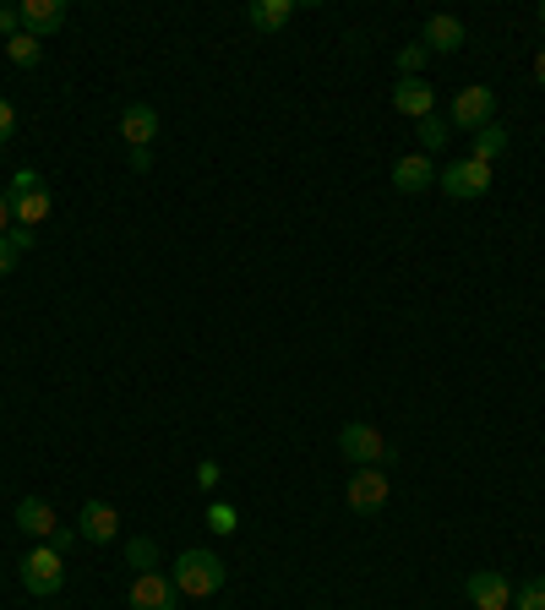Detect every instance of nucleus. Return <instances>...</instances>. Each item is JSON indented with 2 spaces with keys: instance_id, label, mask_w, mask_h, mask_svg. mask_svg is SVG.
<instances>
[{
  "instance_id": "nucleus-1",
  "label": "nucleus",
  "mask_w": 545,
  "mask_h": 610,
  "mask_svg": "<svg viewBox=\"0 0 545 610\" xmlns=\"http://www.w3.org/2000/svg\"><path fill=\"white\" fill-rule=\"evenodd\" d=\"M224 578H229V567L218 561V550H186L175 561V589L186 600H213L224 589Z\"/></svg>"
},
{
  "instance_id": "nucleus-2",
  "label": "nucleus",
  "mask_w": 545,
  "mask_h": 610,
  "mask_svg": "<svg viewBox=\"0 0 545 610\" xmlns=\"http://www.w3.org/2000/svg\"><path fill=\"white\" fill-rule=\"evenodd\" d=\"M22 589L39 595V600L61 595V589H66V561H61V550H50V545L28 550V556H22Z\"/></svg>"
},
{
  "instance_id": "nucleus-3",
  "label": "nucleus",
  "mask_w": 545,
  "mask_h": 610,
  "mask_svg": "<svg viewBox=\"0 0 545 610\" xmlns=\"http://www.w3.org/2000/svg\"><path fill=\"white\" fill-rule=\"evenodd\" d=\"M436 186H442L453 203H475V197L491 192V164H480V158H459V164L436 169Z\"/></svg>"
},
{
  "instance_id": "nucleus-4",
  "label": "nucleus",
  "mask_w": 545,
  "mask_h": 610,
  "mask_svg": "<svg viewBox=\"0 0 545 610\" xmlns=\"http://www.w3.org/2000/svg\"><path fill=\"white\" fill-rule=\"evenodd\" d=\"M339 447H343V458H349L354 469H377V464L388 458L382 431H377V425H360V420H349V425L339 431Z\"/></svg>"
},
{
  "instance_id": "nucleus-5",
  "label": "nucleus",
  "mask_w": 545,
  "mask_h": 610,
  "mask_svg": "<svg viewBox=\"0 0 545 610\" xmlns=\"http://www.w3.org/2000/svg\"><path fill=\"white\" fill-rule=\"evenodd\" d=\"M491 115H496V87H464L448 104V126H459V132H485Z\"/></svg>"
},
{
  "instance_id": "nucleus-6",
  "label": "nucleus",
  "mask_w": 545,
  "mask_h": 610,
  "mask_svg": "<svg viewBox=\"0 0 545 610\" xmlns=\"http://www.w3.org/2000/svg\"><path fill=\"white\" fill-rule=\"evenodd\" d=\"M343 496H349V507H354L360 518H371V513L388 507V475H382V469H354Z\"/></svg>"
},
{
  "instance_id": "nucleus-7",
  "label": "nucleus",
  "mask_w": 545,
  "mask_h": 610,
  "mask_svg": "<svg viewBox=\"0 0 545 610\" xmlns=\"http://www.w3.org/2000/svg\"><path fill=\"white\" fill-rule=\"evenodd\" d=\"M132 610H181V589H175V578H164V572H136Z\"/></svg>"
},
{
  "instance_id": "nucleus-8",
  "label": "nucleus",
  "mask_w": 545,
  "mask_h": 610,
  "mask_svg": "<svg viewBox=\"0 0 545 610\" xmlns=\"http://www.w3.org/2000/svg\"><path fill=\"white\" fill-rule=\"evenodd\" d=\"M115 535H121V513H115L110 502H82V513H76V540L110 545Z\"/></svg>"
},
{
  "instance_id": "nucleus-9",
  "label": "nucleus",
  "mask_w": 545,
  "mask_h": 610,
  "mask_svg": "<svg viewBox=\"0 0 545 610\" xmlns=\"http://www.w3.org/2000/svg\"><path fill=\"white\" fill-rule=\"evenodd\" d=\"M464 595L475 600V610H513V583H507L496 567H485V572H470Z\"/></svg>"
},
{
  "instance_id": "nucleus-10",
  "label": "nucleus",
  "mask_w": 545,
  "mask_h": 610,
  "mask_svg": "<svg viewBox=\"0 0 545 610\" xmlns=\"http://www.w3.org/2000/svg\"><path fill=\"white\" fill-rule=\"evenodd\" d=\"M17 11H22V33L33 39H50L66 28V0H22Z\"/></svg>"
},
{
  "instance_id": "nucleus-11",
  "label": "nucleus",
  "mask_w": 545,
  "mask_h": 610,
  "mask_svg": "<svg viewBox=\"0 0 545 610\" xmlns=\"http://www.w3.org/2000/svg\"><path fill=\"white\" fill-rule=\"evenodd\" d=\"M11 524H17V529H22V535H33V540H55V529H61V524H55V507H50V502H39V496H22V502H17V513H11Z\"/></svg>"
},
{
  "instance_id": "nucleus-12",
  "label": "nucleus",
  "mask_w": 545,
  "mask_h": 610,
  "mask_svg": "<svg viewBox=\"0 0 545 610\" xmlns=\"http://www.w3.org/2000/svg\"><path fill=\"white\" fill-rule=\"evenodd\" d=\"M393 110L409 115V121L436 115V87H431V82H420V76H399V87H393Z\"/></svg>"
},
{
  "instance_id": "nucleus-13",
  "label": "nucleus",
  "mask_w": 545,
  "mask_h": 610,
  "mask_svg": "<svg viewBox=\"0 0 545 610\" xmlns=\"http://www.w3.org/2000/svg\"><path fill=\"white\" fill-rule=\"evenodd\" d=\"M431 55H459L464 50V22L459 17H448V11H436V17H425V39H420Z\"/></svg>"
},
{
  "instance_id": "nucleus-14",
  "label": "nucleus",
  "mask_w": 545,
  "mask_h": 610,
  "mask_svg": "<svg viewBox=\"0 0 545 610\" xmlns=\"http://www.w3.org/2000/svg\"><path fill=\"white\" fill-rule=\"evenodd\" d=\"M393 186H399L404 197L425 192V186H436V164H431L425 153H409V158H399V164H393Z\"/></svg>"
},
{
  "instance_id": "nucleus-15",
  "label": "nucleus",
  "mask_w": 545,
  "mask_h": 610,
  "mask_svg": "<svg viewBox=\"0 0 545 610\" xmlns=\"http://www.w3.org/2000/svg\"><path fill=\"white\" fill-rule=\"evenodd\" d=\"M121 136H126L132 147H147V142L158 136V110H153V104H126V115H121Z\"/></svg>"
},
{
  "instance_id": "nucleus-16",
  "label": "nucleus",
  "mask_w": 545,
  "mask_h": 610,
  "mask_svg": "<svg viewBox=\"0 0 545 610\" xmlns=\"http://www.w3.org/2000/svg\"><path fill=\"white\" fill-rule=\"evenodd\" d=\"M289 17H295V0H251V6H246V22H251L257 33L289 28Z\"/></svg>"
},
{
  "instance_id": "nucleus-17",
  "label": "nucleus",
  "mask_w": 545,
  "mask_h": 610,
  "mask_svg": "<svg viewBox=\"0 0 545 610\" xmlns=\"http://www.w3.org/2000/svg\"><path fill=\"white\" fill-rule=\"evenodd\" d=\"M50 207H55L50 192H28V197H17V203H11V218H17L22 229H33V224H44V218H50Z\"/></svg>"
},
{
  "instance_id": "nucleus-18",
  "label": "nucleus",
  "mask_w": 545,
  "mask_h": 610,
  "mask_svg": "<svg viewBox=\"0 0 545 610\" xmlns=\"http://www.w3.org/2000/svg\"><path fill=\"white\" fill-rule=\"evenodd\" d=\"M39 55H44V39H33V33H17V39H6V61L22 71L39 66Z\"/></svg>"
},
{
  "instance_id": "nucleus-19",
  "label": "nucleus",
  "mask_w": 545,
  "mask_h": 610,
  "mask_svg": "<svg viewBox=\"0 0 545 610\" xmlns=\"http://www.w3.org/2000/svg\"><path fill=\"white\" fill-rule=\"evenodd\" d=\"M414 126H420V153H425V158H431V153H442V147H448V121H442V115H425V121H414Z\"/></svg>"
},
{
  "instance_id": "nucleus-20",
  "label": "nucleus",
  "mask_w": 545,
  "mask_h": 610,
  "mask_svg": "<svg viewBox=\"0 0 545 610\" xmlns=\"http://www.w3.org/2000/svg\"><path fill=\"white\" fill-rule=\"evenodd\" d=\"M502 147H507V132H502V126L491 121L485 132H475V153H470V158H480V164H491V158H496Z\"/></svg>"
},
{
  "instance_id": "nucleus-21",
  "label": "nucleus",
  "mask_w": 545,
  "mask_h": 610,
  "mask_svg": "<svg viewBox=\"0 0 545 610\" xmlns=\"http://www.w3.org/2000/svg\"><path fill=\"white\" fill-rule=\"evenodd\" d=\"M126 561H132L136 572H153L158 567V545L147 540V535H136V540H126Z\"/></svg>"
},
{
  "instance_id": "nucleus-22",
  "label": "nucleus",
  "mask_w": 545,
  "mask_h": 610,
  "mask_svg": "<svg viewBox=\"0 0 545 610\" xmlns=\"http://www.w3.org/2000/svg\"><path fill=\"white\" fill-rule=\"evenodd\" d=\"M207 529H213V535H235V529H240V513H235L229 502H213V507H207Z\"/></svg>"
},
{
  "instance_id": "nucleus-23",
  "label": "nucleus",
  "mask_w": 545,
  "mask_h": 610,
  "mask_svg": "<svg viewBox=\"0 0 545 610\" xmlns=\"http://www.w3.org/2000/svg\"><path fill=\"white\" fill-rule=\"evenodd\" d=\"M513 610H545V578H529L513 589Z\"/></svg>"
},
{
  "instance_id": "nucleus-24",
  "label": "nucleus",
  "mask_w": 545,
  "mask_h": 610,
  "mask_svg": "<svg viewBox=\"0 0 545 610\" xmlns=\"http://www.w3.org/2000/svg\"><path fill=\"white\" fill-rule=\"evenodd\" d=\"M431 61V50L425 44H404L399 55H393V66H399V76H420V66Z\"/></svg>"
},
{
  "instance_id": "nucleus-25",
  "label": "nucleus",
  "mask_w": 545,
  "mask_h": 610,
  "mask_svg": "<svg viewBox=\"0 0 545 610\" xmlns=\"http://www.w3.org/2000/svg\"><path fill=\"white\" fill-rule=\"evenodd\" d=\"M28 192H44V175H39V169H17V180H11V203L28 197Z\"/></svg>"
},
{
  "instance_id": "nucleus-26",
  "label": "nucleus",
  "mask_w": 545,
  "mask_h": 610,
  "mask_svg": "<svg viewBox=\"0 0 545 610\" xmlns=\"http://www.w3.org/2000/svg\"><path fill=\"white\" fill-rule=\"evenodd\" d=\"M22 33V11L17 6H0V39H17Z\"/></svg>"
},
{
  "instance_id": "nucleus-27",
  "label": "nucleus",
  "mask_w": 545,
  "mask_h": 610,
  "mask_svg": "<svg viewBox=\"0 0 545 610\" xmlns=\"http://www.w3.org/2000/svg\"><path fill=\"white\" fill-rule=\"evenodd\" d=\"M17 132V110H11V99H0V142H11Z\"/></svg>"
},
{
  "instance_id": "nucleus-28",
  "label": "nucleus",
  "mask_w": 545,
  "mask_h": 610,
  "mask_svg": "<svg viewBox=\"0 0 545 610\" xmlns=\"http://www.w3.org/2000/svg\"><path fill=\"white\" fill-rule=\"evenodd\" d=\"M213 485H218V464L203 458V464H197V490H213Z\"/></svg>"
},
{
  "instance_id": "nucleus-29",
  "label": "nucleus",
  "mask_w": 545,
  "mask_h": 610,
  "mask_svg": "<svg viewBox=\"0 0 545 610\" xmlns=\"http://www.w3.org/2000/svg\"><path fill=\"white\" fill-rule=\"evenodd\" d=\"M17 257H22V251L11 246V235H0V272H11V268H17Z\"/></svg>"
},
{
  "instance_id": "nucleus-30",
  "label": "nucleus",
  "mask_w": 545,
  "mask_h": 610,
  "mask_svg": "<svg viewBox=\"0 0 545 610\" xmlns=\"http://www.w3.org/2000/svg\"><path fill=\"white\" fill-rule=\"evenodd\" d=\"M153 169V153L147 147H132V175H147Z\"/></svg>"
},
{
  "instance_id": "nucleus-31",
  "label": "nucleus",
  "mask_w": 545,
  "mask_h": 610,
  "mask_svg": "<svg viewBox=\"0 0 545 610\" xmlns=\"http://www.w3.org/2000/svg\"><path fill=\"white\" fill-rule=\"evenodd\" d=\"M11 246H17V251H33V229L17 224V229H11Z\"/></svg>"
},
{
  "instance_id": "nucleus-32",
  "label": "nucleus",
  "mask_w": 545,
  "mask_h": 610,
  "mask_svg": "<svg viewBox=\"0 0 545 610\" xmlns=\"http://www.w3.org/2000/svg\"><path fill=\"white\" fill-rule=\"evenodd\" d=\"M0 235H11V192H0Z\"/></svg>"
},
{
  "instance_id": "nucleus-33",
  "label": "nucleus",
  "mask_w": 545,
  "mask_h": 610,
  "mask_svg": "<svg viewBox=\"0 0 545 610\" xmlns=\"http://www.w3.org/2000/svg\"><path fill=\"white\" fill-rule=\"evenodd\" d=\"M66 545H76V529H55V540H50V550H66Z\"/></svg>"
},
{
  "instance_id": "nucleus-34",
  "label": "nucleus",
  "mask_w": 545,
  "mask_h": 610,
  "mask_svg": "<svg viewBox=\"0 0 545 610\" xmlns=\"http://www.w3.org/2000/svg\"><path fill=\"white\" fill-rule=\"evenodd\" d=\"M535 82H541V87H545V44H541V50H535Z\"/></svg>"
},
{
  "instance_id": "nucleus-35",
  "label": "nucleus",
  "mask_w": 545,
  "mask_h": 610,
  "mask_svg": "<svg viewBox=\"0 0 545 610\" xmlns=\"http://www.w3.org/2000/svg\"><path fill=\"white\" fill-rule=\"evenodd\" d=\"M541 28H545V0H541Z\"/></svg>"
}]
</instances>
